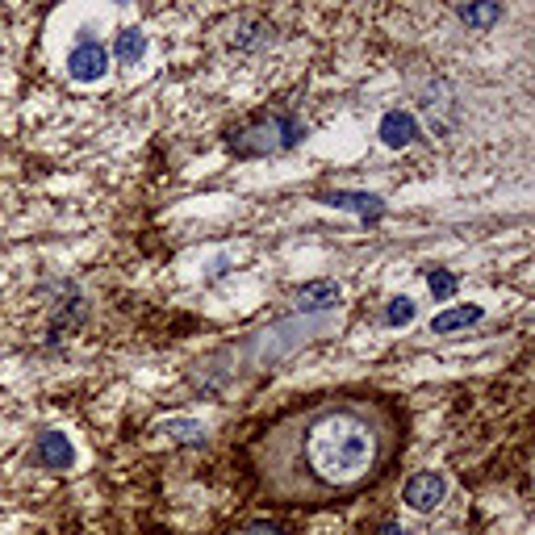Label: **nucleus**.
I'll return each mask as SVG.
<instances>
[{"label": "nucleus", "instance_id": "f257e3e1", "mask_svg": "<svg viewBox=\"0 0 535 535\" xmlns=\"http://www.w3.org/2000/svg\"><path fill=\"white\" fill-rule=\"evenodd\" d=\"M402 431V410L377 393H331L268 423L251 444V469L272 502L327 506L381 481Z\"/></svg>", "mask_w": 535, "mask_h": 535}, {"label": "nucleus", "instance_id": "f03ea898", "mask_svg": "<svg viewBox=\"0 0 535 535\" xmlns=\"http://www.w3.org/2000/svg\"><path fill=\"white\" fill-rule=\"evenodd\" d=\"M297 143H306V122L289 109L260 113L255 122H247V126H239L235 134H230V151H235L239 159L281 155V151H293Z\"/></svg>", "mask_w": 535, "mask_h": 535}, {"label": "nucleus", "instance_id": "7ed1b4c3", "mask_svg": "<svg viewBox=\"0 0 535 535\" xmlns=\"http://www.w3.org/2000/svg\"><path fill=\"white\" fill-rule=\"evenodd\" d=\"M67 76H72L76 84H101L109 76V46L80 34L76 46L67 51Z\"/></svg>", "mask_w": 535, "mask_h": 535}, {"label": "nucleus", "instance_id": "20e7f679", "mask_svg": "<svg viewBox=\"0 0 535 535\" xmlns=\"http://www.w3.org/2000/svg\"><path fill=\"white\" fill-rule=\"evenodd\" d=\"M444 498H448V477L435 473V469L414 473V477H406V485H402V502L414 510V515H431V510L444 506Z\"/></svg>", "mask_w": 535, "mask_h": 535}, {"label": "nucleus", "instance_id": "39448f33", "mask_svg": "<svg viewBox=\"0 0 535 535\" xmlns=\"http://www.w3.org/2000/svg\"><path fill=\"white\" fill-rule=\"evenodd\" d=\"M34 460L46 473H67V469H76V444L63 431H42L34 439Z\"/></svg>", "mask_w": 535, "mask_h": 535}, {"label": "nucleus", "instance_id": "423d86ee", "mask_svg": "<svg viewBox=\"0 0 535 535\" xmlns=\"http://www.w3.org/2000/svg\"><path fill=\"white\" fill-rule=\"evenodd\" d=\"M377 134H381V143L389 147V151H406V147H414L418 143V118L410 109H389L385 118H381V126H377Z\"/></svg>", "mask_w": 535, "mask_h": 535}, {"label": "nucleus", "instance_id": "0eeeda50", "mask_svg": "<svg viewBox=\"0 0 535 535\" xmlns=\"http://www.w3.org/2000/svg\"><path fill=\"white\" fill-rule=\"evenodd\" d=\"M226 42L235 46V51H260V46L276 42V30H272V21H264V17H235Z\"/></svg>", "mask_w": 535, "mask_h": 535}, {"label": "nucleus", "instance_id": "6e6552de", "mask_svg": "<svg viewBox=\"0 0 535 535\" xmlns=\"http://www.w3.org/2000/svg\"><path fill=\"white\" fill-rule=\"evenodd\" d=\"M147 51H151V38L138 30V26H126L118 38H113V51H109V63H118V67H143V59H147Z\"/></svg>", "mask_w": 535, "mask_h": 535}, {"label": "nucleus", "instance_id": "1a4fd4ad", "mask_svg": "<svg viewBox=\"0 0 535 535\" xmlns=\"http://www.w3.org/2000/svg\"><path fill=\"white\" fill-rule=\"evenodd\" d=\"M339 297H343V289H339L335 281H310V285H301V289H297V310H301V314L335 310V306H339Z\"/></svg>", "mask_w": 535, "mask_h": 535}, {"label": "nucleus", "instance_id": "9d476101", "mask_svg": "<svg viewBox=\"0 0 535 535\" xmlns=\"http://www.w3.org/2000/svg\"><path fill=\"white\" fill-rule=\"evenodd\" d=\"M322 205L352 209V214H360L364 222L385 214V201H381V197H372V193H343V189H335V193H322Z\"/></svg>", "mask_w": 535, "mask_h": 535}, {"label": "nucleus", "instance_id": "9b49d317", "mask_svg": "<svg viewBox=\"0 0 535 535\" xmlns=\"http://www.w3.org/2000/svg\"><path fill=\"white\" fill-rule=\"evenodd\" d=\"M481 306H452L444 314L431 318V335H456V331H469L473 322H481Z\"/></svg>", "mask_w": 535, "mask_h": 535}, {"label": "nucleus", "instance_id": "f8f14e48", "mask_svg": "<svg viewBox=\"0 0 535 535\" xmlns=\"http://www.w3.org/2000/svg\"><path fill=\"white\" fill-rule=\"evenodd\" d=\"M456 17L469 30H490V26H498V21H502V5H494V0H490V5H460Z\"/></svg>", "mask_w": 535, "mask_h": 535}, {"label": "nucleus", "instance_id": "ddd939ff", "mask_svg": "<svg viewBox=\"0 0 535 535\" xmlns=\"http://www.w3.org/2000/svg\"><path fill=\"white\" fill-rule=\"evenodd\" d=\"M414 314H418V301H414L410 293L389 297V306H385V327H410Z\"/></svg>", "mask_w": 535, "mask_h": 535}, {"label": "nucleus", "instance_id": "4468645a", "mask_svg": "<svg viewBox=\"0 0 535 535\" xmlns=\"http://www.w3.org/2000/svg\"><path fill=\"white\" fill-rule=\"evenodd\" d=\"M159 431H164L168 439H176V444H201V439H205V427L193 423V418H168Z\"/></svg>", "mask_w": 535, "mask_h": 535}, {"label": "nucleus", "instance_id": "2eb2a0df", "mask_svg": "<svg viewBox=\"0 0 535 535\" xmlns=\"http://www.w3.org/2000/svg\"><path fill=\"white\" fill-rule=\"evenodd\" d=\"M427 289H431L435 301H452V293H456V276L444 272V268H435V272L427 276Z\"/></svg>", "mask_w": 535, "mask_h": 535}, {"label": "nucleus", "instance_id": "dca6fc26", "mask_svg": "<svg viewBox=\"0 0 535 535\" xmlns=\"http://www.w3.org/2000/svg\"><path fill=\"white\" fill-rule=\"evenodd\" d=\"M243 535H289V527H285V523H268V519H255V523H247V527H243Z\"/></svg>", "mask_w": 535, "mask_h": 535}, {"label": "nucleus", "instance_id": "f3484780", "mask_svg": "<svg viewBox=\"0 0 535 535\" xmlns=\"http://www.w3.org/2000/svg\"><path fill=\"white\" fill-rule=\"evenodd\" d=\"M381 535H406V531H402L398 523H385V527H381Z\"/></svg>", "mask_w": 535, "mask_h": 535}]
</instances>
